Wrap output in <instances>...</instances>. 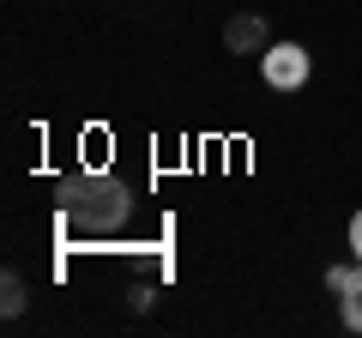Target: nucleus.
I'll use <instances>...</instances> for the list:
<instances>
[{
	"label": "nucleus",
	"mask_w": 362,
	"mask_h": 338,
	"mask_svg": "<svg viewBox=\"0 0 362 338\" xmlns=\"http://www.w3.org/2000/svg\"><path fill=\"white\" fill-rule=\"evenodd\" d=\"M54 199H61V218L73 223V230H85V235L121 230V223H127V211H133L127 182L103 175V169H73V175L54 187Z\"/></svg>",
	"instance_id": "nucleus-1"
},
{
	"label": "nucleus",
	"mask_w": 362,
	"mask_h": 338,
	"mask_svg": "<svg viewBox=\"0 0 362 338\" xmlns=\"http://www.w3.org/2000/svg\"><path fill=\"white\" fill-rule=\"evenodd\" d=\"M259 78H266L272 91L308 85V49H302V42H272V49L259 54Z\"/></svg>",
	"instance_id": "nucleus-2"
},
{
	"label": "nucleus",
	"mask_w": 362,
	"mask_h": 338,
	"mask_svg": "<svg viewBox=\"0 0 362 338\" xmlns=\"http://www.w3.org/2000/svg\"><path fill=\"white\" fill-rule=\"evenodd\" d=\"M223 42H230V54H266L272 49V30H266V18L242 13V18L223 25Z\"/></svg>",
	"instance_id": "nucleus-3"
},
{
	"label": "nucleus",
	"mask_w": 362,
	"mask_h": 338,
	"mask_svg": "<svg viewBox=\"0 0 362 338\" xmlns=\"http://www.w3.org/2000/svg\"><path fill=\"white\" fill-rule=\"evenodd\" d=\"M25 308H30V290H25V278H18V272H6V278H0V314H6V320H18Z\"/></svg>",
	"instance_id": "nucleus-4"
},
{
	"label": "nucleus",
	"mask_w": 362,
	"mask_h": 338,
	"mask_svg": "<svg viewBox=\"0 0 362 338\" xmlns=\"http://www.w3.org/2000/svg\"><path fill=\"white\" fill-rule=\"evenodd\" d=\"M362 284V260H344V266H326V290L332 296H350Z\"/></svg>",
	"instance_id": "nucleus-5"
},
{
	"label": "nucleus",
	"mask_w": 362,
	"mask_h": 338,
	"mask_svg": "<svg viewBox=\"0 0 362 338\" xmlns=\"http://www.w3.org/2000/svg\"><path fill=\"white\" fill-rule=\"evenodd\" d=\"M338 302H344V326H350V332H362V284L350 290V296H338Z\"/></svg>",
	"instance_id": "nucleus-6"
},
{
	"label": "nucleus",
	"mask_w": 362,
	"mask_h": 338,
	"mask_svg": "<svg viewBox=\"0 0 362 338\" xmlns=\"http://www.w3.org/2000/svg\"><path fill=\"white\" fill-rule=\"evenodd\" d=\"M350 247H356V260H362V211L350 218Z\"/></svg>",
	"instance_id": "nucleus-7"
}]
</instances>
